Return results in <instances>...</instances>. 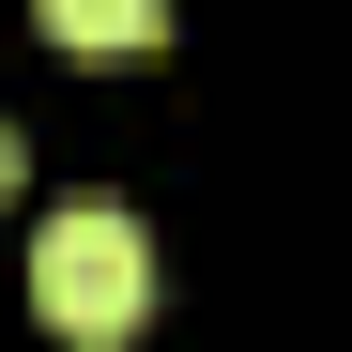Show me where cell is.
<instances>
[{"mask_svg": "<svg viewBox=\"0 0 352 352\" xmlns=\"http://www.w3.org/2000/svg\"><path fill=\"white\" fill-rule=\"evenodd\" d=\"M31 307H46V337H77V352L138 337V322H153V245H138V214H123V199H62L46 245H31Z\"/></svg>", "mask_w": 352, "mask_h": 352, "instance_id": "1", "label": "cell"}, {"mask_svg": "<svg viewBox=\"0 0 352 352\" xmlns=\"http://www.w3.org/2000/svg\"><path fill=\"white\" fill-rule=\"evenodd\" d=\"M153 0H46V46H153Z\"/></svg>", "mask_w": 352, "mask_h": 352, "instance_id": "2", "label": "cell"}, {"mask_svg": "<svg viewBox=\"0 0 352 352\" xmlns=\"http://www.w3.org/2000/svg\"><path fill=\"white\" fill-rule=\"evenodd\" d=\"M0 199H16V138H0Z\"/></svg>", "mask_w": 352, "mask_h": 352, "instance_id": "3", "label": "cell"}]
</instances>
